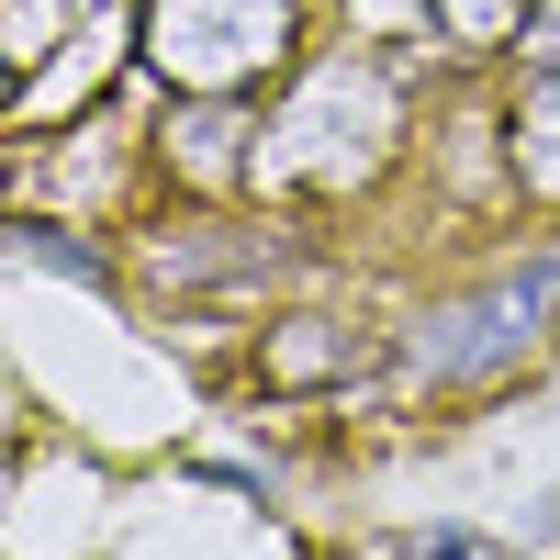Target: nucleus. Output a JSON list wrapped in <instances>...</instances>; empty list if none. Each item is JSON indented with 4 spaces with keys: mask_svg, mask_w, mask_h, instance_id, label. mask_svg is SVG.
I'll return each instance as SVG.
<instances>
[{
    "mask_svg": "<svg viewBox=\"0 0 560 560\" xmlns=\"http://www.w3.org/2000/svg\"><path fill=\"white\" fill-rule=\"evenodd\" d=\"M415 135V68L382 45H325L258 102V202H359Z\"/></svg>",
    "mask_w": 560,
    "mask_h": 560,
    "instance_id": "1",
    "label": "nucleus"
},
{
    "mask_svg": "<svg viewBox=\"0 0 560 560\" xmlns=\"http://www.w3.org/2000/svg\"><path fill=\"white\" fill-rule=\"evenodd\" d=\"M549 337H560V236H527L482 280L415 303L393 325V370L415 393H493V382H516L527 359H549Z\"/></svg>",
    "mask_w": 560,
    "mask_h": 560,
    "instance_id": "2",
    "label": "nucleus"
},
{
    "mask_svg": "<svg viewBox=\"0 0 560 560\" xmlns=\"http://www.w3.org/2000/svg\"><path fill=\"white\" fill-rule=\"evenodd\" d=\"M314 0H135V68L158 90H213V102H269L303 68Z\"/></svg>",
    "mask_w": 560,
    "mask_h": 560,
    "instance_id": "3",
    "label": "nucleus"
},
{
    "mask_svg": "<svg viewBox=\"0 0 560 560\" xmlns=\"http://www.w3.org/2000/svg\"><path fill=\"white\" fill-rule=\"evenodd\" d=\"M147 269L168 280V292H269V280H292V247L258 236V224H168V236L147 247Z\"/></svg>",
    "mask_w": 560,
    "mask_h": 560,
    "instance_id": "4",
    "label": "nucleus"
},
{
    "mask_svg": "<svg viewBox=\"0 0 560 560\" xmlns=\"http://www.w3.org/2000/svg\"><path fill=\"white\" fill-rule=\"evenodd\" d=\"M504 168H516V202L560 213V68H516V102H504Z\"/></svg>",
    "mask_w": 560,
    "mask_h": 560,
    "instance_id": "5",
    "label": "nucleus"
},
{
    "mask_svg": "<svg viewBox=\"0 0 560 560\" xmlns=\"http://www.w3.org/2000/svg\"><path fill=\"white\" fill-rule=\"evenodd\" d=\"M359 359H370V337H348L337 314H280L258 337V382L269 393H325V382H348Z\"/></svg>",
    "mask_w": 560,
    "mask_h": 560,
    "instance_id": "6",
    "label": "nucleus"
},
{
    "mask_svg": "<svg viewBox=\"0 0 560 560\" xmlns=\"http://www.w3.org/2000/svg\"><path fill=\"white\" fill-rule=\"evenodd\" d=\"M538 0H438V68H482V57H516Z\"/></svg>",
    "mask_w": 560,
    "mask_h": 560,
    "instance_id": "7",
    "label": "nucleus"
},
{
    "mask_svg": "<svg viewBox=\"0 0 560 560\" xmlns=\"http://www.w3.org/2000/svg\"><path fill=\"white\" fill-rule=\"evenodd\" d=\"M12 258L23 269H68V280H113V247H90V224H45V213L12 224Z\"/></svg>",
    "mask_w": 560,
    "mask_h": 560,
    "instance_id": "8",
    "label": "nucleus"
},
{
    "mask_svg": "<svg viewBox=\"0 0 560 560\" xmlns=\"http://www.w3.org/2000/svg\"><path fill=\"white\" fill-rule=\"evenodd\" d=\"M404 560H516V549H504V538H482V527H427Z\"/></svg>",
    "mask_w": 560,
    "mask_h": 560,
    "instance_id": "9",
    "label": "nucleus"
},
{
    "mask_svg": "<svg viewBox=\"0 0 560 560\" xmlns=\"http://www.w3.org/2000/svg\"><path fill=\"white\" fill-rule=\"evenodd\" d=\"M516 68H560V0H538L527 34H516Z\"/></svg>",
    "mask_w": 560,
    "mask_h": 560,
    "instance_id": "10",
    "label": "nucleus"
}]
</instances>
